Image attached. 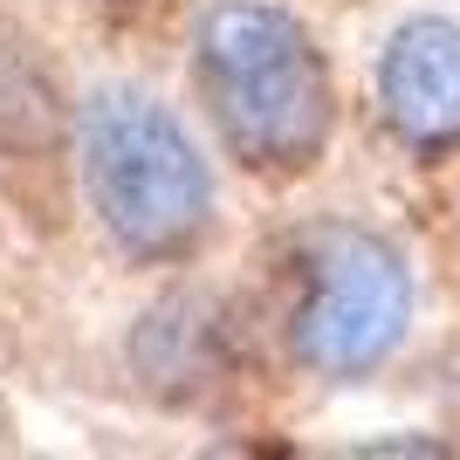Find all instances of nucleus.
Returning a JSON list of instances; mask_svg holds the SVG:
<instances>
[{
  "label": "nucleus",
  "mask_w": 460,
  "mask_h": 460,
  "mask_svg": "<svg viewBox=\"0 0 460 460\" xmlns=\"http://www.w3.org/2000/svg\"><path fill=\"white\" fill-rule=\"evenodd\" d=\"M21 433H14V412H7V399H0V454H14Z\"/></svg>",
  "instance_id": "nucleus-9"
},
{
  "label": "nucleus",
  "mask_w": 460,
  "mask_h": 460,
  "mask_svg": "<svg viewBox=\"0 0 460 460\" xmlns=\"http://www.w3.org/2000/svg\"><path fill=\"white\" fill-rule=\"evenodd\" d=\"M234 296L275 392H358L399 365L420 323L405 241L350 207H288L241 241Z\"/></svg>",
  "instance_id": "nucleus-2"
},
{
  "label": "nucleus",
  "mask_w": 460,
  "mask_h": 460,
  "mask_svg": "<svg viewBox=\"0 0 460 460\" xmlns=\"http://www.w3.org/2000/svg\"><path fill=\"white\" fill-rule=\"evenodd\" d=\"M172 62L179 96L241 186L296 199L330 172L350 103L303 0H192Z\"/></svg>",
  "instance_id": "nucleus-3"
},
{
  "label": "nucleus",
  "mask_w": 460,
  "mask_h": 460,
  "mask_svg": "<svg viewBox=\"0 0 460 460\" xmlns=\"http://www.w3.org/2000/svg\"><path fill=\"white\" fill-rule=\"evenodd\" d=\"M69 49L90 56H117V62H165L179 28H186L192 0H28Z\"/></svg>",
  "instance_id": "nucleus-7"
},
{
  "label": "nucleus",
  "mask_w": 460,
  "mask_h": 460,
  "mask_svg": "<svg viewBox=\"0 0 460 460\" xmlns=\"http://www.w3.org/2000/svg\"><path fill=\"white\" fill-rule=\"evenodd\" d=\"M69 234L131 282L220 269L241 241L227 165L158 62H117L76 76L69 103Z\"/></svg>",
  "instance_id": "nucleus-1"
},
{
  "label": "nucleus",
  "mask_w": 460,
  "mask_h": 460,
  "mask_svg": "<svg viewBox=\"0 0 460 460\" xmlns=\"http://www.w3.org/2000/svg\"><path fill=\"white\" fill-rule=\"evenodd\" d=\"M117 371L137 399L165 405V412H192V420H213L248 399H275L269 371L254 358L234 275L213 269L152 282V296L117 337Z\"/></svg>",
  "instance_id": "nucleus-4"
},
{
  "label": "nucleus",
  "mask_w": 460,
  "mask_h": 460,
  "mask_svg": "<svg viewBox=\"0 0 460 460\" xmlns=\"http://www.w3.org/2000/svg\"><path fill=\"white\" fill-rule=\"evenodd\" d=\"M358 124L392 165L447 172L460 158V21L412 7L378 35L358 96Z\"/></svg>",
  "instance_id": "nucleus-6"
},
{
  "label": "nucleus",
  "mask_w": 460,
  "mask_h": 460,
  "mask_svg": "<svg viewBox=\"0 0 460 460\" xmlns=\"http://www.w3.org/2000/svg\"><path fill=\"white\" fill-rule=\"evenodd\" d=\"M350 454H447V440H426V433H405V440H358Z\"/></svg>",
  "instance_id": "nucleus-8"
},
{
  "label": "nucleus",
  "mask_w": 460,
  "mask_h": 460,
  "mask_svg": "<svg viewBox=\"0 0 460 460\" xmlns=\"http://www.w3.org/2000/svg\"><path fill=\"white\" fill-rule=\"evenodd\" d=\"M69 41L28 0H0V179L14 192L21 234L35 241L69 234Z\"/></svg>",
  "instance_id": "nucleus-5"
}]
</instances>
